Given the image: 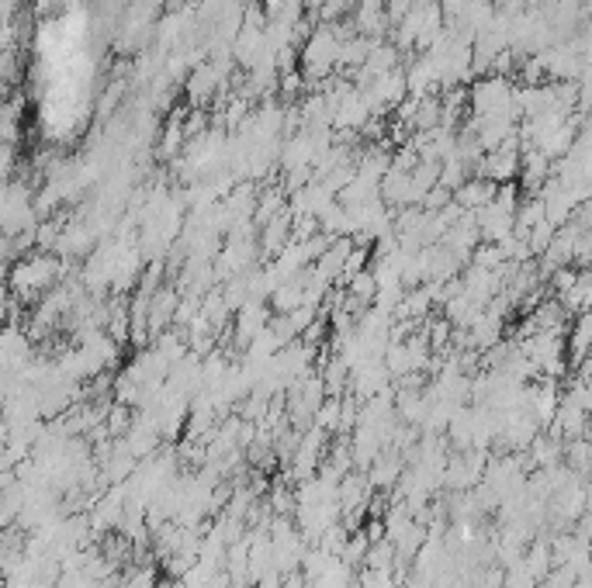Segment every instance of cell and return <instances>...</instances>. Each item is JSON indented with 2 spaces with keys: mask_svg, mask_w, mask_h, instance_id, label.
Masks as SVG:
<instances>
[{
  "mask_svg": "<svg viewBox=\"0 0 592 588\" xmlns=\"http://www.w3.org/2000/svg\"><path fill=\"white\" fill-rule=\"evenodd\" d=\"M56 277H59L56 260H52V256H42V260L18 263V267L11 270V277H7V288H14L21 298H35L39 291L52 288Z\"/></svg>",
  "mask_w": 592,
  "mask_h": 588,
  "instance_id": "1",
  "label": "cell"
},
{
  "mask_svg": "<svg viewBox=\"0 0 592 588\" xmlns=\"http://www.w3.org/2000/svg\"><path fill=\"white\" fill-rule=\"evenodd\" d=\"M239 312V322H236V339L239 343H250L253 336L260 333V329L267 326V312H264V305L260 301H246V305H239L236 308Z\"/></svg>",
  "mask_w": 592,
  "mask_h": 588,
  "instance_id": "2",
  "label": "cell"
},
{
  "mask_svg": "<svg viewBox=\"0 0 592 588\" xmlns=\"http://www.w3.org/2000/svg\"><path fill=\"white\" fill-rule=\"evenodd\" d=\"M347 294L354 301H361V305H371L374 294H378V284H374L371 270H361V274L350 277V281H347Z\"/></svg>",
  "mask_w": 592,
  "mask_h": 588,
  "instance_id": "3",
  "label": "cell"
},
{
  "mask_svg": "<svg viewBox=\"0 0 592 588\" xmlns=\"http://www.w3.org/2000/svg\"><path fill=\"white\" fill-rule=\"evenodd\" d=\"M589 329H592V322H589V315L582 312L579 319H575L572 339H568V350H572V360H575V364H582V360H586V346H589Z\"/></svg>",
  "mask_w": 592,
  "mask_h": 588,
  "instance_id": "4",
  "label": "cell"
},
{
  "mask_svg": "<svg viewBox=\"0 0 592 588\" xmlns=\"http://www.w3.org/2000/svg\"><path fill=\"white\" fill-rule=\"evenodd\" d=\"M575 277H579V270H558V274H554V288H558V294L565 291V288H572L575 284Z\"/></svg>",
  "mask_w": 592,
  "mask_h": 588,
  "instance_id": "5",
  "label": "cell"
}]
</instances>
